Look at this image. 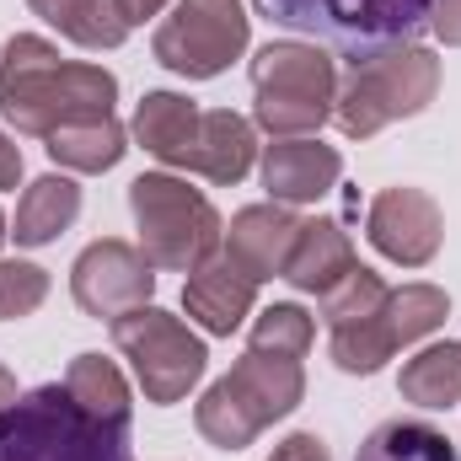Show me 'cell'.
Instances as JSON below:
<instances>
[{
	"label": "cell",
	"mask_w": 461,
	"mask_h": 461,
	"mask_svg": "<svg viewBox=\"0 0 461 461\" xmlns=\"http://www.w3.org/2000/svg\"><path fill=\"white\" fill-rule=\"evenodd\" d=\"M429 32H435V38H440L446 49H461V0H435Z\"/></svg>",
	"instance_id": "f546056e"
},
{
	"label": "cell",
	"mask_w": 461,
	"mask_h": 461,
	"mask_svg": "<svg viewBox=\"0 0 461 461\" xmlns=\"http://www.w3.org/2000/svg\"><path fill=\"white\" fill-rule=\"evenodd\" d=\"M76 215H81V188H76V177L49 172V177H38V183L22 188L11 236H16V247H49V241H59L65 230L76 226Z\"/></svg>",
	"instance_id": "e0dca14e"
},
{
	"label": "cell",
	"mask_w": 461,
	"mask_h": 461,
	"mask_svg": "<svg viewBox=\"0 0 461 461\" xmlns=\"http://www.w3.org/2000/svg\"><path fill=\"white\" fill-rule=\"evenodd\" d=\"M306 397V370L301 359H279V354H258L247 348L230 375H221L199 408L194 424L215 451H247L263 429H274L279 419H290Z\"/></svg>",
	"instance_id": "277c9868"
},
{
	"label": "cell",
	"mask_w": 461,
	"mask_h": 461,
	"mask_svg": "<svg viewBox=\"0 0 461 461\" xmlns=\"http://www.w3.org/2000/svg\"><path fill=\"white\" fill-rule=\"evenodd\" d=\"M167 5H172V0H113V11L123 16V27H140V22H150V16H167Z\"/></svg>",
	"instance_id": "4dcf8cb0"
},
{
	"label": "cell",
	"mask_w": 461,
	"mask_h": 461,
	"mask_svg": "<svg viewBox=\"0 0 461 461\" xmlns=\"http://www.w3.org/2000/svg\"><path fill=\"white\" fill-rule=\"evenodd\" d=\"M268 461H333V456H328V446H322L317 435H306V429H301V435H285V440L274 446V456H268Z\"/></svg>",
	"instance_id": "f1b7e54d"
},
{
	"label": "cell",
	"mask_w": 461,
	"mask_h": 461,
	"mask_svg": "<svg viewBox=\"0 0 461 461\" xmlns=\"http://www.w3.org/2000/svg\"><path fill=\"white\" fill-rule=\"evenodd\" d=\"M354 263H359V258H354V241H348V230L339 226V221H301V236H295L290 263H285L279 279H285L290 290L322 301Z\"/></svg>",
	"instance_id": "2e32d148"
},
{
	"label": "cell",
	"mask_w": 461,
	"mask_h": 461,
	"mask_svg": "<svg viewBox=\"0 0 461 461\" xmlns=\"http://www.w3.org/2000/svg\"><path fill=\"white\" fill-rule=\"evenodd\" d=\"M295 236H301V221L285 204H247V210L230 215V226H226V258L252 285H263V279L285 274Z\"/></svg>",
	"instance_id": "4fadbf2b"
},
{
	"label": "cell",
	"mask_w": 461,
	"mask_h": 461,
	"mask_svg": "<svg viewBox=\"0 0 461 461\" xmlns=\"http://www.w3.org/2000/svg\"><path fill=\"white\" fill-rule=\"evenodd\" d=\"M268 22L306 32L348 65L408 49L429 32L435 0H252Z\"/></svg>",
	"instance_id": "7a4b0ae2"
},
{
	"label": "cell",
	"mask_w": 461,
	"mask_h": 461,
	"mask_svg": "<svg viewBox=\"0 0 461 461\" xmlns=\"http://www.w3.org/2000/svg\"><path fill=\"white\" fill-rule=\"evenodd\" d=\"M129 215L140 230V252L150 258V268L167 274H194L226 241L215 204L199 188H188V177L172 172H140L129 183Z\"/></svg>",
	"instance_id": "8992f818"
},
{
	"label": "cell",
	"mask_w": 461,
	"mask_h": 461,
	"mask_svg": "<svg viewBox=\"0 0 461 461\" xmlns=\"http://www.w3.org/2000/svg\"><path fill=\"white\" fill-rule=\"evenodd\" d=\"M263 188H268V199L274 204H317L322 194H333L339 188V177H344V156L333 150V145H322V140H274L268 150H263Z\"/></svg>",
	"instance_id": "7c38bea8"
},
{
	"label": "cell",
	"mask_w": 461,
	"mask_h": 461,
	"mask_svg": "<svg viewBox=\"0 0 461 461\" xmlns=\"http://www.w3.org/2000/svg\"><path fill=\"white\" fill-rule=\"evenodd\" d=\"M108 328H113V348L129 359L145 402H156V408L183 402L204 381V370H210L204 339L188 333V322L161 312V306H134V312H123Z\"/></svg>",
	"instance_id": "ba28073f"
},
{
	"label": "cell",
	"mask_w": 461,
	"mask_h": 461,
	"mask_svg": "<svg viewBox=\"0 0 461 461\" xmlns=\"http://www.w3.org/2000/svg\"><path fill=\"white\" fill-rule=\"evenodd\" d=\"M317 339V322L312 312H301L295 301H274L252 317V333H247V348L258 354H279V359H306V348Z\"/></svg>",
	"instance_id": "d4e9b609"
},
{
	"label": "cell",
	"mask_w": 461,
	"mask_h": 461,
	"mask_svg": "<svg viewBox=\"0 0 461 461\" xmlns=\"http://www.w3.org/2000/svg\"><path fill=\"white\" fill-rule=\"evenodd\" d=\"M386 279L375 274V268H365V263H354L344 279L322 295V322H328V333L333 328H348V322H365V317H375L381 306H386Z\"/></svg>",
	"instance_id": "4316f807"
},
{
	"label": "cell",
	"mask_w": 461,
	"mask_h": 461,
	"mask_svg": "<svg viewBox=\"0 0 461 461\" xmlns=\"http://www.w3.org/2000/svg\"><path fill=\"white\" fill-rule=\"evenodd\" d=\"M118 76L86 59H65L49 38L16 32L0 54V118L27 134L49 140L81 118H113Z\"/></svg>",
	"instance_id": "6da1fadb"
},
{
	"label": "cell",
	"mask_w": 461,
	"mask_h": 461,
	"mask_svg": "<svg viewBox=\"0 0 461 461\" xmlns=\"http://www.w3.org/2000/svg\"><path fill=\"white\" fill-rule=\"evenodd\" d=\"M27 5H32V16H43L59 38H70V43H81V49H92V54L118 49V43L129 38L123 16L113 11V0H27Z\"/></svg>",
	"instance_id": "44dd1931"
},
{
	"label": "cell",
	"mask_w": 461,
	"mask_h": 461,
	"mask_svg": "<svg viewBox=\"0 0 461 461\" xmlns=\"http://www.w3.org/2000/svg\"><path fill=\"white\" fill-rule=\"evenodd\" d=\"M0 461H134L129 429L92 419L70 386L49 381L0 408Z\"/></svg>",
	"instance_id": "3957f363"
},
{
	"label": "cell",
	"mask_w": 461,
	"mask_h": 461,
	"mask_svg": "<svg viewBox=\"0 0 461 461\" xmlns=\"http://www.w3.org/2000/svg\"><path fill=\"white\" fill-rule=\"evenodd\" d=\"M70 295H76V306L86 312V317H97V322H118L123 312H134V306H150V295H156V268H150V258L134 247V241H92L81 258H76V268H70Z\"/></svg>",
	"instance_id": "30bf717a"
},
{
	"label": "cell",
	"mask_w": 461,
	"mask_h": 461,
	"mask_svg": "<svg viewBox=\"0 0 461 461\" xmlns=\"http://www.w3.org/2000/svg\"><path fill=\"white\" fill-rule=\"evenodd\" d=\"M22 183V145L0 134V188H16Z\"/></svg>",
	"instance_id": "1f68e13d"
},
{
	"label": "cell",
	"mask_w": 461,
	"mask_h": 461,
	"mask_svg": "<svg viewBox=\"0 0 461 461\" xmlns=\"http://www.w3.org/2000/svg\"><path fill=\"white\" fill-rule=\"evenodd\" d=\"M354 461H461L446 429H435L429 419H386L365 435Z\"/></svg>",
	"instance_id": "603a6c76"
},
{
	"label": "cell",
	"mask_w": 461,
	"mask_h": 461,
	"mask_svg": "<svg viewBox=\"0 0 461 461\" xmlns=\"http://www.w3.org/2000/svg\"><path fill=\"white\" fill-rule=\"evenodd\" d=\"M397 392H402V402H413L424 413L456 408L461 402V344H429V348H419L413 359H402Z\"/></svg>",
	"instance_id": "ffe728a7"
},
{
	"label": "cell",
	"mask_w": 461,
	"mask_h": 461,
	"mask_svg": "<svg viewBox=\"0 0 461 461\" xmlns=\"http://www.w3.org/2000/svg\"><path fill=\"white\" fill-rule=\"evenodd\" d=\"M49 301V268L27 258H0V322H22Z\"/></svg>",
	"instance_id": "83f0119b"
},
{
	"label": "cell",
	"mask_w": 461,
	"mask_h": 461,
	"mask_svg": "<svg viewBox=\"0 0 461 461\" xmlns=\"http://www.w3.org/2000/svg\"><path fill=\"white\" fill-rule=\"evenodd\" d=\"M247 38L252 16L241 11V0H172L156 22L150 54L183 81H215L221 70H230V59L247 54Z\"/></svg>",
	"instance_id": "9c48e42d"
},
{
	"label": "cell",
	"mask_w": 461,
	"mask_h": 461,
	"mask_svg": "<svg viewBox=\"0 0 461 461\" xmlns=\"http://www.w3.org/2000/svg\"><path fill=\"white\" fill-rule=\"evenodd\" d=\"M183 306H188V317H194L210 339H230V333L252 317V306H258V285L230 263L226 252H215V258H204V263L188 274V285H183Z\"/></svg>",
	"instance_id": "5bb4252c"
},
{
	"label": "cell",
	"mask_w": 461,
	"mask_h": 461,
	"mask_svg": "<svg viewBox=\"0 0 461 461\" xmlns=\"http://www.w3.org/2000/svg\"><path fill=\"white\" fill-rule=\"evenodd\" d=\"M49 161L65 172H113L129 150V129L118 118H81L49 134Z\"/></svg>",
	"instance_id": "d6986e66"
},
{
	"label": "cell",
	"mask_w": 461,
	"mask_h": 461,
	"mask_svg": "<svg viewBox=\"0 0 461 461\" xmlns=\"http://www.w3.org/2000/svg\"><path fill=\"white\" fill-rule=\"evenodd\" d=\"M16 397H22V392H16V375H11V370L0 365V408H11Z\"/></svg>",
	"instance_id": "d6a6232c"
},
{
	"label": "cell",
	"mask_w": 461,
	"mask_h": 461,
	"mask_svg": "<svg viewBox=\"0 0 461 461\" xmlns=\"http://www.w3.org/2000/svg\"><path fill=\"white\" fill-rule=\"evenodd\" d=\"M252 118L274 140H306L317 134L339 103V70L322 54V43L274 38L252 54Z\"/></svg>",
	"instance_id": "5b68a950"
},
{
	"label": "cell",
	"mask_w": 461,
	"mask_h": 461,
	"mask_svg": "<svg viewBox=\"0 0 461 461\" xmlns=\"http://www.w3.org/2000/svg\"><path fill=\"white\" fill-rule=\"evenodd\" d=\"M435 97H440V59L424 43H408L365 65H348V76L339 81L333 118L348 140H370L397 118H419Z\"/></svg>",
	"instance_id": "52a82bcc"
},
{
	"label": "cell",
	"mask_w": 461,
	"mask_h": 461,
	"mask_svg": "<svg viewBox=\"0 0 461 461\" xmlns=\"http://www.w3.org/2000/svg\"><path fill=\"white\" fill-rule=\"evenodd\" d=\"M446 317H451V295L440 285H402L386 295V328H392L397 348L429 339Z\"/></svg>",
	"instance_id": "cb8c5ba5"
},
{
	"label": "cell",
	"mask_w": 461,
	"mask_h": 461,
	"mask_svg": "<svg viewBox=\"0 0 461 461\" xmlns=\"http://www.w3.org/2000/svg\"><path fill=\"white\" fill-rule=\"evenodd\" d=\"M5 236H11V221H5V215H0V247H5Z\"/></svg>",
	"instance_id": "836d02e7"
},
{
	"label": "cell",
	"mask_w": 461,
	"mask_h": 461,
	"mask_svg": "<svg viewBox=\"0 0 461 461\" xmlns=\"http://www.w3.org/2000/svg\"><path fill=\"white\" fill-rule=\"evenodd\" d=\"M65 386H70V397H76L92 419L129 429L134 397H129V381H123V370H118L113 359H103V354H76L70 370H65Z\"/></svg>",
	"instance_id": "7402d4cb"
},
{
	"label": "cell",
	"mask_w": 461,
	"mask_h": 461,
	"mask_svg": "<svg viewBox=\"0 0 461 461\" xmlns=\"http://www.w3.org/2000/svg\"><path fill=\"white\" fill-rule=\"evenodd\" d=\"M199 123L204 113L183 97V92H145L134 108V140L145 145V156H156L161 167H183L194 172L199 156Z\"/></svg>",
	"instance_id": "9a60e30c"
},
{
	"label": "cell",
	"mask_w": 461,
	"mask_h": 461,
	"mask_svg": "<svg viewBox=\"0 0 461 461\" xmlns=\"http://www.w3.org/2000/svg\"><path fill=\"white\" fill-rule=\"evenodd\" d=\"M397 354V339L386 328V306L365 322H348V328H333V365L344 375H375L386 359Z\"/></svg>",
	"instance_id": "484cf974"
},
{
	"label": "cell",
	"mask_w": 461,
	"mask_h": 461,
	"mask_svg": "<svg viewBox=\"0 0 461 461\" xmlns=\"http://www.w3.org/2000/svg\"><path fill=\"white\" fill-rule=\"evenodd\" d=\"M252 161H258V129L247 123L241 113H230V108H215V113H204L199 123V156H194V172L204 177V183H241L247 172H252Z\"/></svg>",
	"instance_id": "ac0fdd59"
},
{
	"label": "cell",
	"mask_w": 461,
	"mask_h": 461,
	"mask_svg": "<svg viewBox=\"0 0 461 461\" xmlns=\"http://www.w3.org/2000/svg\"><path fill=\"white\" fill-rule=\"evenodd\" d=\"M365 236L386 263L424 268L446 241V215L424 188H381L365 210Z\"/></svg>",
	"instance_id": "8fae6325"
}]
</instances>
